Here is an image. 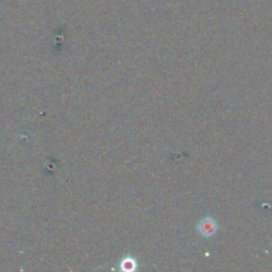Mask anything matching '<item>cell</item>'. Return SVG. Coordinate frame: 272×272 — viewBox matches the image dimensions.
<instances>
[{"label": "cell", "mask_w": 272, "mask_h": 272, "mask_svg": "<svg viewBox=\"0 0 272 272\" xmlns=\"http://www.w3.org/2000/svg\"><path fill=\"white\" fill-rule=\"evenodd\" d=\"M197 232L199 235H201L204 238H209L214 236V235L217 233L219 229L218 222L216 221L215 218L212 216H205L201 220L198 221L197 224Z\"/></svg>", "instance_id": "6da1fadb"}, {"label": "cell", "mask_w": 272, "mask_h": 272, "mask_svg": "<svg viewBox=\"0 0 272 272\" xmlns=\"http://www.w3.org/2000/svg\"><path fill=\"white\" fill-rule=\"evenodd\" d=\"M119 266H120V269H121L122 271L133 272V271H135L136 269L139 268V263H138V261H136V259H135V257L128 255V256L123 257V258L121 259V262H120Z\"/></svg>", "instance_id": "7a4b0ae2"}]
</instances>
